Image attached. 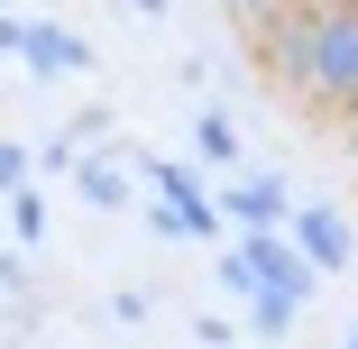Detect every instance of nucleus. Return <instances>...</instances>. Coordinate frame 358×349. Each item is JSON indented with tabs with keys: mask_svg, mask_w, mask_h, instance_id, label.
<instances>
[{
	"mask_svg": "<svg viewBox=\"0 0 358 349\" xmlns=\"http://www.w3.org/2000/svg\"><path fill=\"white\" fill-rule=\"evenodd\" d=\"M349 138H358V92H349Z\"/></svg>",
	"mask_w": 358,
	"mask_h": 349,
	"instance_id": "423d86ee",
	"label": "nucleus"
},
{
	"mask_svg": "<svg viewBox=\"0 0 358 349\" xmlns=\"http://www.w3.org/2000/svg\"><path fill=\"white\" fill-rule=\"evenodd\" d=\"M10 46L37 64V74H74L83 64V37H64V28H10Z\"/></svg>",
	"mask_w": 358,
	"mask_h": 349,
	"instance_id": "f03ea898",
	"label": "nucleus"
},
{
	"mask_svg": "<svg viewBox=\"0 0 358 349\" xmlns=\"http://www.w3.org/2000/svg\"><path fill=\"white\" fill-rule=\"evenodd\" d=\"M294 230H303V248H313V257H322V266H340V257H349V230H340V221H331V212H303V221H294Z\"/></svg>",
	"mask_w": 358,
	"mask_h": 349,
	"instance_id": "7ed1b4c3",
	"label": "nucleus"
},
{
	"mask_svg": "<svg viewBox=\"0 0 358 349\" xmlns=\"http://www.w3.org/2000/svg\"><path fill=\"white\" fill-rule=\"evenodd\" d=\"M266 74L313 111H349V92H358V0L285 10L275 37H266Z\"/></svg>",
	"mask_w": 358,
	"mask_h": 349,
	"instance_id": "f257e3e1",
	"label": "nucleus"
},
{
	"mask_svg": "<svg viewBox=\"0 0 358 349\" xmlns=\"http://www.w3.org/2000/svg\"><path fill=\"white\" fill-rule=\"evenodd\" d=\"M230 212H239V221H275V212H285V193H275L266 175H248V184L230 193Z\"/></svg>",
	"mask_w": 358,
	"mask_h": 349,
	"instance_id": "20e7f679",
	"label": "nucleus"
},
{
	"mask_svg": "<svg viewBox=\"0 0 358 349\" xmlns=\"http://www.w3.org/2000/svg\"><path fill=\"white\" fill-rule=\"evenodd\" d=\"M230 10H275V0H230Z\"/></svg>",
	"mask_w": 358,
	"mask_h": 349,
	"instance_id": "39448f33",
	"label": "nucleus"
},
{
	"mask_svg": "<svg viewBox=\"0 0 358 349\" xmlns=\"http://www.w3.org/2000/svg\"><path fill=\"white\" fill-rule=\"evenodd\" d=\"M0 46H10V19H0Z\"/></svg>",
	"mask_w": 358,
	"mask_h": 349,
	"instance_id": "6e6552de",
	"label": "nucleus"
},
{
	"mask_svg": "<svg viewBox=\"0 0 358 349\" xmlns=\"http://www.w3.org/2000/svg\"><path fill=\"white\" fill-rule=\"evenodd\" d=\"M285 10H313V0H285Z\"/></svg>",
	"mask_w": 358,
	"mask_h": 349,
	"instance_id": "0eeeda50",
	"label": "nucleus"
}]
</instances>
